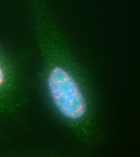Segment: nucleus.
<instances>
[{
	"label": "nucleus",
	"instance_id": "1",
	"mask_svg": "<svg viewBox=\"0 0 140 157\" xmlns=\"http://www.w3.org/2000/svg\"><path fill=\"white\" fill-rule=\"evenodd\" d=\"M47 85L51 100L62 117L76 129H82L88 117V103L75 73L59 62H50Z\"/></svg>",
	"mask_w": 140,
	"mask_h": 157
},
{
	"label": "nucleus",
	"instance_id": "2",
	"mask_svg": "<svg viewBox=\"0 0 140 157\" xmlns=\"http://www.w3.org/2000/svg\"><path fill=\"white\" fill-rule=\"evenodd\" d=\"M10 78V71L8 64L0 53V97H2L9 88Z\"/></svg>",
	"mask_w": 140,
	"mask_h": 157
}]
</instances>
